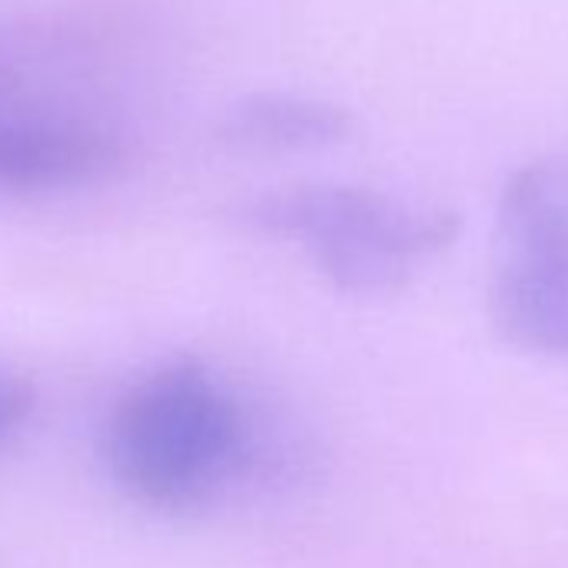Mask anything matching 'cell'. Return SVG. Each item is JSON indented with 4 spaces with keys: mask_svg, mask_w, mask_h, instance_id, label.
Instances as JSON below:
<instances>
[{
    "mask_svg": "<svg viewBox=\"0 0 568 568\" xmlns=\"http://www.w3.org/2000/svg\"><path fill=\"white\" fill-rule=\"evenodd\" d=\"M244 415L234 395L197 362H168L114 405L104 458L118 485L151 508L207 501L244 458Z\"/></svg>",
    "mask_w": 568,
    "mask_h": 568,
    "instance_id": "cell-1",
    "label": "cell"
},
{
    "mask_svg": "<svg viewBox=\"0 0 568 568\" xmlns=\"http://www.w3.org/2000/svg\"><path fill=\"white\" fill-rule=\"evenodd\" d=\"M244 221L271 237L298 241L318 271L352 295L398 292L462 231L455 211L412 207L358 184L277 187L251 201Z\"/></svg>",
    "mask_w": 568,
    "mask_h": 568,
    "instance_id": "cell-2",
    "label": "cell"
},
{
    "mask_svg": "<svg viewBox=\"0 0 568 568\" xmlns=\"http://www.w3.org/2000/svg\"><path fill=\"white\" fill-rule=\"evenodd\" d=\"M485 305L508 345L568 365V158L528 161L505 181Z\"/></svg>",
    "mask_w": 568,
    "mask_h": 568,
    "instance_id": "cell-3",
    "label": "cell"
},
{
    "mask_svg": "<svg viewBox=\"0 0 568 568\" xmlns=\"http://www.w3.org/2000/svg\"><path fill=\"white\" fill-rule=\"evenodd\" d=\"M128 161L124 144L91 124L0 128V187L58 191L98 184Z\"/></svg>",
    "mask_w": 568,
    "mask_h": 568,
    "instance_id": "cell-4",
    "label": "cell"
},
{
    "mask_svg": "<svg viewBox=\"0 0 568 568\" xmlns=\"http://www.w3.org/2000/svg\"><path fill=\"white\" fill-rule=\"evenodd\" d=\"M352 118L345 108L292 98V94H254L244 98L217 124V138L247 151H305L345 141Z\"/></svg>",
    "mask_w": 568,
    "mask_h": 568,
    "instance_id": "cell-5",
    "label": "cell"
},
{
    "mask_svg": "<svg viewBox=\"0 0 568 568\" xmlns=\"http://www.w3.org/2000/svg\"><path fill=\"white\" fill-rule=\"evenodd\" d=\"M34 405H38L34 382L11 365H0V445L14 438L31 422Z\"/></svg>",
    "mask_w": 568,
    "mask_h": 568,
    "instance_id": "cell-6",
    "label": "cell"
}]
</instances>
